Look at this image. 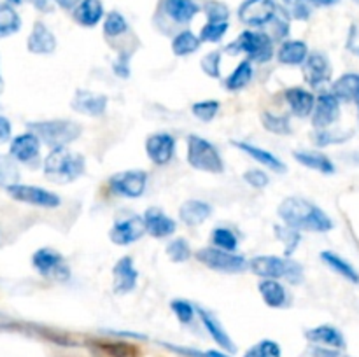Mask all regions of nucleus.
Segmentation results:
<instances>
[{
    "instance_id": "1",
    "label": "nucleus",
    "mask_w": 359,
    "mask_h": 357,
    "mask_svg": "<svg viewBox=\"0 0 359 357\" xmlns=\"http://www.w3.org/2000/svg\"><path fill=\"white\" fill-rule=\"evenodd\" d=\"M280 219L286 226L298 231H314V233H326L333 227V220L319 206L300 196L286 198L279 206Z\"/></svg>"
},
{
    "instance_id": "2",
    "label": "nucleus",
    "mask_w": 359,
    "mask_h": 357,
    "mask_svg": "<svg viewBox=\"0 0 359 357\" xmlns=\"http://www.w3.org/2000/svg\"><path fill=\"white\" fill-rule=\"evenodd\" d=\"M86 161L81 154L72 153L67 147H56L44 161V175L56 184H69L84 174Z\"/></svg>"
},
{
    "instance_id": "3",
    "label": "nucleus",
    "mask_w": 359,
    "mask_h": 357,
    "mask_svg": "<svg viewBox=\"0 0 359 357\" xmlns=\"http://www.w3.org/2000/svg\"><path fill=\"white\" fill-rule=\"evenodd\" d=\"M251 272L262 279H286L291 284L304 280V268L297 261L277 258V255H258L248 262Z\"/></svg>"
},
{
    "instance_id": "4",
    "label": "nucleus",
    "mask_w": 359,
    "mask_h": 357,
    "mask_svg": "<svg viewBox=\"0 0 359 357\" xmlns=\"http://www.w3.org/2000/svg\"><path fill=\"white\" fill-rule=\"evenodd\" d=\"M28 132L34 133L46 146L56 149V147H67L70 142H74L81 135V126L74 121L56 119V121L28 122Z\"/></svg>"
},
{
    "instance_id": "5",
    "label": "nucleus",
    "mask_w": 359,
    "mask_h": 357,
    "mask_svg": "<svg viewBox=\"0 0 359 357\" xmlns=\"http://www.w3.org/2000/svg\"><path fill=\"white\" fill-rule=\"evenodd\" d=\"M226 52L230 55L245 52L249 62L266 63L273 58V41L263 31H242L237 41L226 46Z\"/></svg>"
},
{
    "instance_id": "6",
    "label": "nucleus",
    "mask_w": 359,
    "mask_h": 357,
    "mask_svg": "<svg viewBox=\"0 0 359 357\" xmlns=\"http://www.w3.org/2000/svg\"><path fill=\"white\" fill-rule=\"evenodd\" d=\"M188 163L196 170L209 174H223L224 170V163L216 147L198 135L188 136Z\"/></svg>"
},
{
    "instance_id": "7",
    "label": "nucleus",
    "mask_w": 359,
    "mask_h": 357,
    "mask_svg": "<svg viewBox=\"0 0 359 357\" xmlns=\"http://www.w3.org/2000/svg\"><path fill=\"white\" fill-rule=\"evenodd\" d=\"M195 258L198 259L202 265H205L207 268L216 270V272L241 273L248 268V261H245V258L235 254V252H228L217 247L200 248V251L195 254Z\"/></svg>"
},
{
    "instance_id": "8",
    "label": "nucleus",
    "mask_w": 359,
    "mask_h": 357,
    "mask_svg": "<svg viewBox=\"0 0 359 357\" xmlns=\"http://www.w3.org/2000/svg\"><path fill=\"white\" fill-rule=\"evenodd\" d=\"M32 266L48 280H55V282H65L70 279V268L63 255L60 252L53 251V248H39L34 255H32Z\"/></svg>"
},
{
    "instance_id": "9",
    "label": "nucleus",
    "mask_w": 359,
    "mask_h": 357,
    "mask_svg": "<svg viewBox=\"0 0 359 357\" xmlns=\"http://www.w3.org/2000/svg\"><path fill=\"white\" fill-rule=\"evenodd\" d=\"M6 189L11 198L28 203V205L42 206V209H56L62 203L58 195H55V192L48 191L44 188H37V186H25L18 182V184L9 186Z\"/></svg>"
},
{
    "instance_id": "10",
    "label": "nucleus",
    "mask_w": 359,
    "mask_h": 357,
    "mask_svg": "<svg viewBox=\"0 0 359 357\" xmlns=\"http://www.w3.org/2000/svg\"><path fill=\"white\" fill-rule=\"evenodd\" d=\"M277 4L273 0H245L238 7V18L249 27H263L276 20Z\"/></svg>"
},
{
    "instance_id": "11",
    "label": "nucleus",
    "mask_w": 359,
    "mask_h": 357,
    "mask_svg": "<svg viewBox=\"0 0 359 357\" xmlns=\"http://www.w3.org/2000/svg\"><path fill=\"white\" fill-rule=\"evenodd\" d=\"M147 184V174L144 170H126L112 175L109 178V188L112 192L125 198H139Z\"/></svg>"
},
{
    "instance_id": "12",
    "label": "nucleus",
    "mask_w": 359,
    "mask_h": 357,
    "mask_svg": "<svg viewBox=\"0 0 359 357\" xmlns=\"http://www.w3.org/2000/svg\"><path fill=\"white\" fill-rule=\"evenodd\" d=\"M144 233H146L144 219L139 216H133L128 217V219L116 220L114 226L109 231V238L116 245H128L140 240L144 237Z\"/></svg>"
},
{
    "instance_id": "13",
    "label": "nucleus",
    "mask_w": 359,
    "mask_h": 357,
    "mask_svg": "<svg viewBox=\"0 0 359 357\" xmlns=\"http://www.w3.org/2000/svg\"><path fill=\"white\" fill-rule=\"evenodd\" d=\"M340 115V102L337 100L335 94L323 93L316 100L314 108H312V125L318 130L330 128Z\"/></svg>"
},
{
    "instance_id": "14",
    "label": "nucleus",
    "mask_w": 359,
    "mask_h": 357,
    "mask_svg": "<svg viewBox=\"0 0 359 357\" xmlns=\"http://www.w3.org/2000/svg\"><path fill=\"white\" fill-rule=\"evenodd\" d=\"M304 77L307 84L312 88H319L321 84L328 83L332 77V66L330 59L323 52H312L304 62Z\"/></svg>"
},
{
    "instance_id": "15",
    "label": "nucleus",
    "mask_w": 359,
    "mask_h": 357,
    "mask_svg": "<svg viewBox=\"0 0 359 357\" xmlns=\"http://www.w3.org/2000/svg\"><path fill=\"white\" fill-rule=\"evenodd\" d=\"M107 97L100 93H91L86 90H77L74 94L70 107L76 112L84 115H91V118H98L107 108Z\"/></svg>"
},
{
    "instance_id": "16",
    "label": "nucleus",
    "mask_w": 359,
    "mask_h": 357,
    "mask_svg": "<svg viewBox=\"0 0 359 357\" xmlns=\"http://www.w3.org/2000/svg\"><path fill=\"white\" fill-rule=\"evenodd\" d=\"M146 150L149 160L154 164H167L172 160L175 150V140L174 136L168 133H156L151 135L146 142Z\"/></svg>"
},
{
    "instance_id": "17",
    "label": "nucleus",
    "mask_w": 359,
    "mask_h": 357,
    "mask_svg": "<svg viewBox=\"0 0 359 357\" xmlns=\"http://www.w3.org/2000/svg\"><path fill=\"white\" fill-rule=\"evenodd\" d=\"M142 219L146 231L154 238L170 237V234L175 233V227H177L175 220L172 217H168L163 210L156 209V206L147 209Z\"/></svg>"
},
{
    "instance_id": "18",
    "label": "nucleus",
    "mask_w": 359,
    "mask_h": 357,
    "mask_svg": "<svg viewBox=\"0 0 359 357\" xmlns=\"http://www.w3.org/2000/svg\"><path fill=\"white\" fill-rule=\"evenodd\" d=\"M39 150H41V140L32 132H27L14 136L9 154L20 163H32L39 158Z\"/></svg>"
},
{
    "instance_id": "19",
    "label": "nucleus",
    "mask_w": 359,
    "mask_h": 357,
    "mask_svg": "<svg viewBox=\"0 0 359 357\" xmlns=\"http://www.w3.org/2000/svg\"><path fill=\"white\" fill-rule=\"evenodd\" d=\"M112 276H114L112 289H114L116 294H128L135 289L139 273L133 268V262L130 255H125V258H121L116 262L114 270H112Z\"/></svg>"
},
{
    "instance_id": "20",
    "label": "nucleus",
    "mask_w": 359,
    "mask_h": 357,
    "mask_svg": "<svg viewBox=\"0 0 359 357\" xmlns=\"http://www.w3.org/2000/svg\"><path fill=\"white\" fill-rule=\"evenodd\" d=\"M27 48L34 55H51L56 49V38L53 35V31L44 23L37 21L34 24V30H32L30 37H28Z\"/></svg>"
},
{
    "instance_id": "21",
    "label": "nucleus",
    "mask_w": 359,
    "mask_h": 357,
    "mask_svg": "<svg viewBox=\"0 0 359 357\" xmlns=\"http://www.w3.org/2000/svg\"><path fill=\"white\" fill-rule=\"evenodd\" d=\"M309 342L316 343V345L321 346H330V349H344L346 346V338L340 332V329L333 328V326L325 324V326H318L314 329H309L305 332Z\"/></svg>"
},
{
    "instance_id": "22",
    "label": "nucleus",
    "mask_w": 359,
    "mask_h": 357,
    "mask_svg": "<svg viewBox=\"0 0 359 357\" xmlns=\"http://www.w3.org/2000/svg\"><path fill=\"white\" fill-rule=\"evenodd\" d=\"M196 312H198V315H200V318H202L203 326H205L207 332L212 336L214 342H216L221 349L228 350V352H237V346H235V343L231 342L230 335L224 331V328L221 326V322L217 321L212 314H209V312L203 310V308H198Z\"/></svg>"
},
{
    "instance_id": "23",
    "label": "nucleus",
    "mask_w": 359,
    "mask_h": 357,
    "mask_svg": "<svg viewBox=\"0 0 359 357\" xmlns=\"http://www.w3.org/2000/svg\"><path fill=\"white\" fill-rule=\"evenodd\" d=\"M287 104H290L291 112L298 118H307L312 114V108H314L316 97L311 91L304 90V88H291L284 93Z\"/></svg>"
},
{
    "instance_id": "24",
    "label": "nucleus",
    "mask_w": 359,
    "mask_h": 357,
    "mask_svg": "<svg viewBox=\"0 0 359 357\" xmlns=\"http://www.w3.org/2000/svg\"><path fill=\"white\" fill-rule=\"evenodd\" d=\"M210 214H212V209L209 203L202 202V200H188L179 209V217L188 226H200Z\"/></svg>"
},
{
    "instance_id": "25",
    "label": "nucleus",
    "mask_w": 359,
    "mask_h": 357,
    "mask_svg": "<svg viewBox=\"0 0 359 357\" xmlns=\"http://www.w3.org/2000/svg\"><path fill=\"white\" fill-rule=\"evenodd\" d=\"M231 144H233V146H237L241 150H244L245 154H249V156H251L252 160L258 161L259 164H263V167L270 168V170H273V172H277V174H284V172L287 170L286 164H284L283 161L279 160V158L273 156L272 153H269V150L259 149V147L252 146V144H248V142H235V140H233Z\"/></svg>"
},
{
    "instance_id": "26",
    "label": "nucleus",
    "mask_w": 359,
    "mask_h": 357,
    "mask_svg": "<svg viewBox=\"0 0 359 357\" xmlns=\"http://www.w3.org/2000/svg\"><path fill=\"white\" fill-rule=\"evenodd\" d=\"M163 9L175 23H189L196 16L200 7L193 0H163Z\"/></svg>"
},
{
    "instance_id": "27",
    "label": "nucleus",
    "mask_w": 359,
    "mask_h": 357,
    "mask_svg": "<svg viewBox=\"0 0 359 357\" xmlns=\"http://www.w3.org/2000/svg\"><path fill=\"white\" fill-rule=\"evenodd\" d=\"M104 16L100 0H81L74 9V20L83 27H95Z\"/></svg>"
},
{
    "instance_id": "28",
    "label": "nucleus",
    "mask_w": 359,
    "mask_h": 357,
    "mask_svg": "<svg viewBox=\"0 0 359 357\" xmlns=\"http://www.w3.org/2000/svg\"><path fill=\"white\" fill-rule=\"evenodd\" d=\"M259 294H262L263 301L269 304L270 308H283L287 303V293L284 286L277 280L263 279L258 286Z\"/></svg>"
},
{
    "instance_id": "29",
    "label": "nucleus",
    "mask_w": 359,
    "mask_h": 357,
    "mask_svg": "<svg viewBox=\"0 0 359 357\" xmlns=\"http://www.w3.org/2000/svg\"><path fill=\"white\" fill-rule=\"evenodd\" d=\"M332 94H335L339 102H356L359 94V74H344L333 83Z\"/></svg>"
},
{
    "instance_id": "30",
    "label": "nucleus",
    "mask_w": 359,
    "mask_h": 357,
    "mask_svg": "<svg viewBox=\"0 0 359 357\" xmlns=\"http://www.w3.org/2000/svg\"><path fill=\"white\" fill-rule=\"evenodd\" d=\"M309 56V48L302 41H286L277 52V59L283 65H302Z\"/></svg>"
},
{
    "instance_id": "31",
    "label": "nucleus",
    "mask_w": 359,
    "mask_h": 357,
    "mask_svg": "<svg viewBox=\"0 0 359 357\" xmlns=\"http://www.w3.org/2000/svg\"><path fill=\"white\" fill-rule=\"evenodd\" d=\"M294 160L300 164H304V167L318 170L321 172V174H333V172H335L333 161L323 153H314V150H297V153H294Z\"/></svg>"
},
{
    "instance_id": "32",
    "label": "nucleus",
    "mask_w": 359,
    "mask_h": 357,
    "mask_svg": "<svg viewBox=\"0 0 359 357\" xmlns=\"http://www.w3.org/2000/svg\"><path fill=\"white\" fill-rule=\"evenodd\" d=\"M321 259L323 262H325L326 266H330V268L333 270L335 273H339L340 276H344V279H347L349 282H354V284H359V273L358 270L354 268L351 262H347L346 259L340 258L339 254H335V252H321Z\"/></svg>"
},
{
    "instance_id": "33",
    "label": "nucleus",
    "mask_w": 359,
    "mask_h": 357,
    "mask_svg": "<svg viewBox=\"0 0 359 357\" xmlns=\"http://www.w3.org/2000/svg\"><path fill=\"white\" fill-rule=\"evenodd\" d=\"M21 27V20L11 4H0V38L16 34Z\"/></svg>"
},
{
    "instance_id": "34",
    "label": "nucleus",
    "mask_w": 359,
    "mask_h": 357,
    "mask_svg": "<svg viewBox=\"0 0 359 357\" xmlns=\"http://www.w3.org/2000/svg\"><path fill=\"white\" fill-rule=\"evenodd\" d=\"M251 79H252L251 62H249V59H244V62H241V65L231 72V76L224 80V86H226V90L230 91H238L242 90V88L248 86V84L251 83Z\"/></svg>"
},
{
    "instance_id": "35",
    "label": "nucleus",
    "mask_w": 359,
    "mask_h": 357,
    "mask_svg": "<svg viewBox=\"0 0 359 357\" xmlns=\"http://www.w3.org/2000/svg\"><path fill=\"white\" fill-rule=\"evenodd\" d=\"M20 182V168L18 161L11 154H0V186L9 188V186Z\"/></svg>"
},
{
    "instance_id": "36",
    "label": "nucleus",
    "mask_w": 359,
    "mask_h": 357,
    "mask_svg": "<svg viewBox=\"0 0 359 357\" xmlns=\"http://www.w3.org/2000/svg\"><path fill=\"white\" fill-rule=\"evenodd\" d=\"M200 42L202 41L193 31L184 30L179 35H175V38L172 41V51L177 56H188L200 48Z\"/></svg>"
},
{
    "instance_id": "37",
    "label": "nucleus",
    "mask_w": 359,
    "mask_h": 357,
    "mask_svg": "<svg viewBox=\"0 0 359 357\" xmlns=\"http://www.w3.org/2000/svg\"><path fill=\"white\" fill-rule=\"evenodd\" d=\"M273 231H276V237L279 238V240L284 244V247H286V255L293 254L302 240L300 231L293 230V227H290V226H283V224H279V226L273 227Z\"/></svg>"
},
{
    "instance_id": "38",
    "label": "nucleus",
    "mask_w": 359,
    "mask_h": 357,
    "mask_svg": "<svg viewBox=\"0 0 359 357\" xmlns=\"http://www.w3.org/2000/svg\"><path fill=\"white\" fill-rule=\"evenodd\" d=\"M244 357H280V345L272 340H262L252 345Z\"/></svg>"
},
{
    "instance_id": "39",
    "label": "nucleus",
    "mask_w": 359,
    "mask_h": 357,
    "mask_svg": "<svg viewBox=\"0 0 359 357\" xmlns=\"http://www.w3.org/2000/svg\"><path fill=\"white\" fill-rule=\"evenodd\" d=\"M212 244L216 245L217 248L233 252L235 248H237L238 241H237V237H235V233L231 230H228V227H216V230L212 231Z\"/></svg>"
},
{
    "instance_id": "40",
    "label": "nucleus",
    "mask_w": 359,
    "mask_h": 357,
    "mask_svg": "<svg viewBox=\"0 0 359 357\" xmlns=\"http://www.w3.org/2000/svg\"><path fill=\"white\" fill-rule=\"evenodd\" d=\"M228 30V21H207L205 27L200 31V41L219 42Z\"/></svg>"
},
{
    "instance_id": "41",
    "label": "nucleus",
    "mask_w": 359,
    "mask_h": 357,
    "mask_svg": "<svg viewBox=\"0 0 359 357\" xmlns=\"http://www.w3.org/2000/svg\"><path fill=\"white\" fill-rule=\"evenodd\" d=\"M126 30H128V24H126V20L123 18V14L116 13V10L107 14V18L104 21V31L107 37H118V35L125 34Z\"/></svg>"
},
{
    "instance_id": "42",
    "label": "nucleus",
    "mask_w": 359,
    "mask_h": 357,
    "mask_svg": "<svg viewBox=\"0 0 359 357\" xmlns=\"http://www.w3.org/2000/svg\"><path fill=\"white\" fill-rule=\"evenodd\" d=\"M280 2L287 16L294 20H307L311 16V6H309L311 0H280Z\"/></svg>"
},
{
    "instance_id": "43",
    "label": "nucleus",
    "mask_w": 359,
    "mask_h": 357,
    "mask_svg": "<svg viewBox=\"0 0 359 357\" xmlns=\"http://www.w3.org/2000/svg\"><path fill=\"white\" fill-rule=\"evenodd\" d=\"M167 254L174 262H184L191 258V248L184 238H175L168 244Z\"/></svg>"
},
{
    "instance_id": "44",
    "label": "nucleus",
    "mask_w": 359,
    "mask_h": 357,
    "mask_svg": "<svg viewBox=\"0 0 359 357\" xmlns=\"http://www.w3.org/2000/svg\"><path fill=\"white\" fill-rule=\"evenodd\" d=\"M193 114L203 122H209L216 118L217 111H219V102L217 100H203V102H196L193 104L191 107Z\"/></svg>"
},
{
    "instance_id": "45",
    "label": "nucleus",
    "mask_w": 359,
    "mask_h": 357,
    "mask_svg": "<svg viewBox=\"0 0 359 357\" xmlns=\"http://www.w3.org/2000/svg\"><path fill=\"white\" fill-rule=\"evenodd\" d=\"M263 126H265L269 132L277 133V135H290L291 128H290V122H287L286 118L283 115H273L270 112H265L262 118Z\"/></svg>"
},
{
    "instance_id": "46",
    "label": "nucleus",
    "mask_w": 359,
    "mask_h": 357,
    "mask_svg": "<svg viewBox=\"0 0 359 357\" xmlns=\"http://www.w3.org/2000/svg\"><path fill=\"white\" fill-rule=\"evenodd\" d=\"M349 135L351 133L330 132L328 128H325V130H318V132L314 133V136H312V140H314V144H318V146L325 147V146H330V144L346 142V140L349 139Z\"/></svg>"
},
{
    "instance_id": "47",
    "label": "nucleus",
    "mask_w": 359,
    "mask_h": 357,
    "mask_svg": "<svg viewBox=\"0 0 359 357\" xmlns=\"http://www.w3.org/2000/svg\"><path fill=\"white\" fill-rule=\"evenodd\" d=\"M172 310H174V314L177 315L179 321L182 322V324H189V322L193 321V315H195V307H193L189 301L186 300H174L170 303Z\"/></svg>"
},
{
    "instance_id": "48",
    "label": "nucleus",
    "mask_w": 359,
    "mask_h": 357,
    "mask_svg": "<svg viewBox=\"0 0 359 357\" xmlns=\"http://www.w3.org/2000/svg\"><path fill=\"white\" fill-rule=\"evenodd\" d=\"M219 63H221V52L219 51H212V52H209L207 56H203L202 70L209 77H214V79H217V77H219Z\"/></svg>"
},
{
    "instance_id": "49",
    "label": "nucleus",
    "mask_w": 359,
    "mask_h": 357,
    "mask_svg": "<svg viewBox=\"0 0 359 357\" xmlns=\"http://www.w3.org/2000/svg\"><path fill=\"white\" fill-rule=\"evenodd\" d=\"M205 13L209 21H228V7L221 2H209L205 6Z\"/></svg>"
},
{
    "instance_id": "50",
    "label": "nucleus",
    "mask_w": 359,
    "mask_h": 357,
    "mask_svg": "<svg viewBox=\"0 0 359 357\" xmlns=\"http://www.w3.org/2000/svg\"><path fill=\"white\" fill-rule=\"evenodd\" d=\"M244 181L248 182V184H251L252 188L259 189V188H265V186L270 182V178L263 170H248L244 174Z\"/></svg>"
},
{
    "instance_id": "51",
    "label": "nucleus",
    "mask_w": 359,
    "mask_h": 357,
    "mask_svg": "<svg viewBox=\"0 0 359 357\" xmlns=\"http://www.w3.org/2000/svg\"><path fill=\"white\" fill-rule=\"evenodd\" d=\"M112 69H114L116 76L123 77V79H126V77L130 76L128 56H125V58H123V56H119V59H118V62H114V66H112Z\"/></svg>"
},
{
    "instance_id": "52",
    "label": "nucleus",
    "mask_w": 359,
    "mask_h": 357,
    "mask_svg": "<svg viewBox=\"0 0 359 357\" xmlns=\"http://www.w3.org/2000/svg\"><path fill=\"white\" fill-rule=\"evenodd\" d=\"M311 357H340L339 350L330 349V346H312Z\"/></svg>"
},
{
    "instance_id": "53",
    "label": "nucleus",
    "mask_w": 359,
    "mask_h": 357,
    "mask_svg": "<svg viewBox=\"0 0 359 357\" xmlns=\"http://www.w3.org/2000/svg\"><path fill=\"white\" fill-rule=\"evenodd\" d=\"M11 132H13V128H11L9 119L4 118V115H0V146L6 142H9Z\"/></svg>"
},
{
    "instance_id": "54",
    "label": "nucleus",
    "mask_w": 359,
    "mask_h": 357,
    "mask_svg": "<svg viewBox=\"0 0 359 357\" xmlns=\"http://www.w3.org/2000/svg\"><path fill=\"white\" fill-rule=\"evenodd\" d=\"M55 2L58 4V6L62 7V9L72 10V9H76V7H77V4H79L81 0H55Z\"/></svg>"
},
{
    "instance_id": "55",
    "label": "nucleus",
    "mask_w": 359,
    "mask_h": 357,
    "mask_svg": "<svg viewBox=\"0 0 359 357\" xmlns=\"http://www.w3.org/2000/svg\"><path fill=\"white\" fill-rule=\"evenodd\" d=\"M312 4H316V6H333V4H337L339 0H311Z\"/></svg>"
},
{
    "instance_id": "56",
    "label": "nucleus",
    "mask_w": 359,
    "mask_h": 357,
    "mask_svg": "<svg viewBox=\"0 0 359 357\" xmlns=\"http://www.w3.org/2000/svg\"><path fill=\"white\" fill-rule=\"evenodd\" d=\"M205 357H230V356H226V354L223 352H217V350H209V352H205Z\"/></svg>"
},
{
    "instance_id": "57",
    "label": "nucleus",
    "mask_w": 359,
    "mask_h": 357,
    "mask_svg": "<svg viewBox=\"0 0 359 357\" xmlns=\"http://www.w3.org/2000/svg\"><path fill=\"white\" fill-rule=\"evenodd\" d=\"M9 4H21V0H7Z\"/></svg>"
},
{
    "instance_id": "58",
    "label": "nucleus",
    "mask_w": 359,
    "mask_h": 357,
    "mask_svg": "<svg viewBox=\"0 0 359 357\" xmlns=\"http://www.w3.org/2000/svg\"><path fill=\"white\" fill-rule=\"evenodd\" d=\"M2 86H4V83H2V76H0V91H2Z\"/></svg>"
},
{
    "instance_id": "59",
    "label": "nucleus",
    "mask_w": 359,
    "mask_h": 357,
    "mask_svg": "<svg viewBox=\"0 0 359 357\" xmlns=\"http://www.w3.org/2000/svg\"><path fill=\"white\" fill-rule=\"evenodd\" d=\"M356 104H358V112H359V94H358V98H356Z\"/></svg>"
},
{
    "instance_id": "60",
    "label": "nucleus",
    "mask_w": 359,
    "mask_h": 357,
    "mask_svg": "<svg viewBox=\"0 0 359 357\" xmlns=\"http://www.w3.org/2000/svg\"><path fill=\"white\" fill-rule=\"evenodd\" d=\"M354 52H356V55L359 56V48H354Z\"/></svg>"
},
{
    "instance_id": "61",
    "label": "nucleus",
    "mask_w": 359,
    "mask_h": 357,
    "mask_svg": "<svg viewBox=\"0 0 359 357\" xmlns=\"http://www.w3.org/2000/svg\"><path fill=\"white\" fill-rule=\"evenodd\" d=\"M354 2H358V4H359V0H354Z\"/></svg>"
},
{
    "instance_id": "62",
    "label": "nucleus",
    "mask_w": 359,
    "mask_h": 357,
    "mask_svg": "<svg viewBox=\"0 0 359 357\" xmlns=\"http://www.w3.org/2000/svg\"><path fill=\"white\" fill-rule=\"evenodd\" d=\"M346 357H347V356H346Z\"/></svg>"
}]
</instances>
